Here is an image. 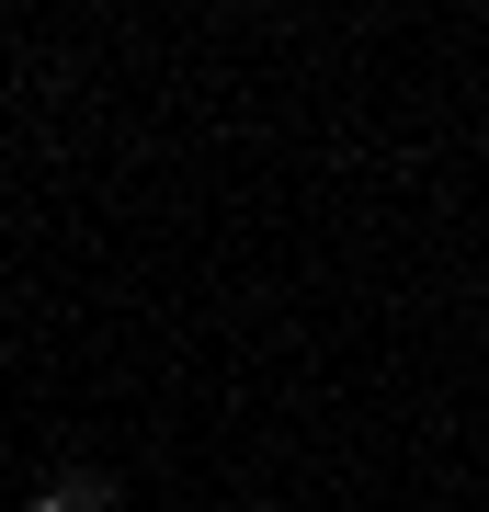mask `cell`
Returning <instances> with one entry per match:
<instances>
[{"label": "cell", "mask_w": 489, "mask_h": 512, "mask_svg": "<svg viewBox=\"0 0 489 512\" xmlns=\"http://www.w3.org/2000/svg\"><path fill=\"white\" fill-rule=\"evenodd\" d=\"M57 490H69L80 512H114V501H126V478H114V467H91V456H69V467H57Z\"/></svg>", "instance_id": "1"}, {"label": "cell", "mask_w": 489, "mask_h": 512, "mask_svg": "<svg viewBox=\"0 0 489 512\" xmlns=\"http://www.w3.org/2000/svg\"><path fill=\"white\" fill-rule=\"evenodd\" d=\"M23 512H80V501H69V490H57V478H46V490H35V501H23Z\"/></svg>", "instance_id": "2"}]
</instances>
